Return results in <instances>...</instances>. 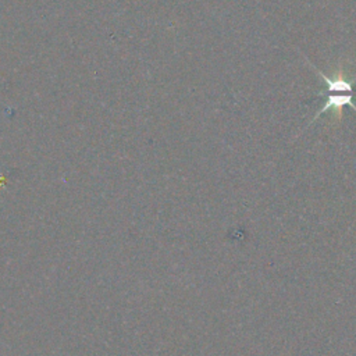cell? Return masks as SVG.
I'll use <instances>...</instances> for the list:
<instances>
[{"label": "cell", "mask_w": 356, "mask_h": 356, "mask_svg": "<svg viewBox=\"0 0 356 356\" xmlns=\"http://www.w3.org/2000/svg\"><path fill=\"white\" fill-rule=\"evenodd\" d=\"M318 96L325 97V100H324L323 107L314 114L312 122H314V121H316L323 113H325L327 110H328V111H332V113H334V117H335L337 120L342 117V110H343V107H346V106L352 107V108L356 111V106H355V103H353V100L356 99V92H355V93H341V95L321 93V95H318Z\"/></svg>", "instance_id": "6da1fadb"}, {"label": "cell", "mask_w": 356, "mask_h": 356, "mask_svg": "<svg viewBox=\"0 0 356 356\" xmlns=\"http://www.w3.org/2000/svg\"><path fill=\"white\" fill-rule=\"evenodd\" d=\"M310 64V67L316 71L317 75H320L325 83V89L320 90L318 95L321 93H355L353 90V85L356 82V76L352 78V79H348L345 78V74L343 71L339 68V71L335 74L334 78H330L328 75H325L324 72H321L320 70H317L310 61H307Z\"/></svg>", "instance_id": "7a4b0ae2"}]
</instances>
